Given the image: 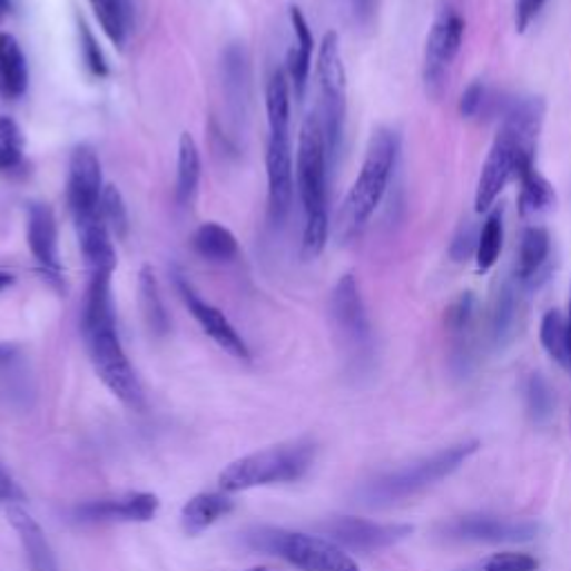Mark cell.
Listing matches in <instances>:
<instances>
[{
  "instance_id": "19",
  "label": "cell",
  "mask_w": 571,
  "mask_h": 571,
  "mask_svg": "<svg viewBox=\"0 0 571 571\" xmlns=\"http://www.w3.org/2000/svg\"><path fill=\"white\" fill-rule=\"evenodd\" d=\"M8 518L21 540L30 571H59L55 549H52L46 531L41 529V524L19 504H10Z\"/></svg>"
},
{
  "instance_id": "9",
  "label": "cell",
  "mask_w": 571,
  "mask_h": 571,
  "mask_svg": "<svg viewBox=\"0 0 571 571\" xmlns=\"http://www.w3.org/2000/svg\"><path fill=\"white\" fill-rule=\"evenodd\" d=\"M104 173L101 159L97 150L88 144H81L70 155L68 166V208L75 219V226H83L101 215V197H104Z\"/></svg>"
},
{
  "instance_id": "44",
  "label": "cell",
  "mask_w": 571,
  "mask_h": 571,
  "mask_svg": "<svg viewBox=\"0 0 571 571\" xmlns=\"http://www.w3.org/2000/svg\"><path fill=\"white\" fill-rule=\"evenodd\" d=\"M14 282H17V275L12 270L0 268V293L8 291L10 286H14Z\"/></svg>"
},
{
  "instance_id": "35",
  "label": "cell",
  "mask_w": 571,
  "mask_h": 571,
  "mask_svg": "<svg viewBox=\"0 0 571 571\" xmlns=\"http://www.w3.org/2000/svg\"><path fill=\"white\" fill-rule=\"evenodd\" d=\"M524 397H526V411L535 424L549 422L553 415L555 397L549 386V382L540 373H531L524 384Z\"/></svg>"
},
{
  "instance_id": "40",
  "label": "cell",
  "mask_w": 571,
  "mask_h": 571,
  "mask_svg": "<svg viewBox=\"0 0 571 571\" xmlns=\"http://www.w3.org/2000/svg\"><path fill=\"white\" fill-rule=\"evenodd\" d=\"M544 6L547 0H515V30L526 32Z\"/></svg>"
},
{
  "instance_id": "1",
  "label": "cell",
  "mask_w": 571,
  "mask_h": 571,
  "mask_svg": "<svg viewBox=\"0 0 571 571\" xmlns=\"http://www.w3.org/2000/svg\"><path fill=\"white\" fill-rule=\"evenodd\" d=\"M81 335L101 382L128 408L141 411L146 395L117 331L112 275H90L81 308Z\"/></svg>"
},
{
  "instance_id": "4",
  "label": "cell",
  "mask_w": 571,
  "mask_h": 571,
  "mask_svg": "<svg viewBox=\"0 0 571 571\" xmlns=\"http://www.w3.org/2000/svg\"><path fill=\"white\" fill-rule=\"evenodd\" d=\"M478 451V442H460L449 449L433 453L420 462H413L404 469L384 473L360 489V500L368 506H388L400 500L413 498L415 493L437 484L440 480L449 478L457 471L473 453Z\"/></svg>"
},
{
  "instance_id": "3",
  "label": "cell",
  "mask_w": 571,
  "mask_h": 571,
  "mask_svg": "<svg viewBox=\"0 0 571 571\" xmlns=\"http://www.w3.org/2000/svg\"><path fill=\"white\" fill-rule=\"evenodd\" d=\"M397 157H400V135L388 128L375 130L366 146L360 175L353 181L337 215V235L344 244L355 242L368 226L375 210L380 208L388 190L391 177L395 173Z\"/></svg>"
},
{
  "instance_id": "23",
  "label": "cell",
  "mask_w": 571,
  "mask_h": 571,
  "mask_svg": "<svg viewBox=\"0 0 571 571\" xmlns=\"http://www.w3.org/2000/svg\"><path fill=\"white\" fill-rule=\"evenodd\" d=\"M235 509V500L226 493H199L190 498L181 509V529L186 535H199L217 520Z\"/></svg>"
},
{
  "instance_id": "27",
  "label": "cell",
  "mask_w": 571,
  "mask_h": 571,
  "mask_svg": "<svg viewBox=\"0 0 571 571\" xmlns=\"http://www.w3.org/2000/svg\"><path fill=\"white\" fill-rule=\"evenodd\" d=\"M139 306L144 313V319L152 335L164 337L170 331V315L166 311L159 279L152 270V266H144L139 273Z\"/></svg>"
},
{
  "instance_id": "38",
  "label": "cell",
  "mask_w": 571,
  "mask_h": 571,
  "mask_svg": "<svg viewBox=\"0 0 571 571\" xmlns=\"http://www.w3.org/2000/svg\"><path fill=\"white\" fill-rule=\"evenodd\" d=\"M482 571H538V560L529 553H515V551H502L493 553Z\"/></svg>"
},
{
  "instance_id": "45",
  "label": "cell",
  "mask_w": 571,
  "mask_h": 571,
  "mask_svg": "<svg viewBox=\"0 0 571 571\" xmlns=\"http://www.w3.org/2000/svg\"><path fill=\"white\" fill-rule=\"evenodd\" d=\"M10 8H12V0H0V23H3V19L10 14Z\"/></svg>"
},
{
  "instance_id": "25",
  "label": "cell",
  "mask_w": 571,
  "mask_h": 571,
  "mask_svg": "<svg viewBox=\"0 0 571 571\" xmlns=\"http://www.w3.org/2000/svg\"><path fill=\"white\" fill-rule=\"evenodd\" d=\"M524 288L511 277L506 279L500 291L495 293L493 308H491V337L498 348L506 346L515 335L518 311H520V293Z\"/></svg>"
},
{
  "instance_id": "22",
  "label": "cell",
  "mask_w": 571,
  "mask_h": 571,
  "mask_svg": "<svg viewBox=\"0 0 571 571\" xmlns=\"http://www.w3.org/2000/svg\"><path fill=\"white\" fill-rule=\"evenodd\" d=\"M30 86V68L26 52L17 37L0 32V97L6 101H19Z\"/></svg>"
},
{
  "instance_id": "30",
  "label": "cell",
  "mask_w": 571,
  "mask_h": 571,
  "mask_svg": "<svg viewBox=\"0 0 571 571\" xmlns=\"http://www.w3.org/2000/svg\"><path fill=\"white\" fill-rule=\"evenodd\" d=\"M502 242H504V210L493 208L486 215V219L480 228V237H478L475 270L480 275L489 273L498 264V257L502 253Z\"/></svg>"
},
{
  "instance_id": "13",
  "label": "cell",
  "mask_w": 571,
  "mask_h": 571,
  "mask_svg": "<svg viewBox=\"0 0 571 571\" xmlns=\"http://www.w3.org/2000/svg\"><path fill=\"white\" fill-rule=\"evenodd\" d=\"M28 246L43 279L59 293H66L68 284L59 255V224L55 210L48 204H30Z\"/></svg>"
},
{
  "instance_id": "26",
  "label": "cell",
  "mask_w": 571,
  "mask_h": 571,
  "mask_svg": "<svg viewBox=\"0 0 571 571\" xmlns=\"http://www.w3.org/2000/svg\"><path fill=\"white\" fill-rule=\"evenodd\" d=\"M201 181V155L195 137L184 132L179 137V155H177V188L175 197L179 206H190L197 197Z\"/></svg>"
},
{
  "instance_id": "21",
  "label": "cell",
  "mask_w": 571,
  "mask_h": 571,
  "mask_svg": "<svg viewBox=\"0 0 571 571\" xmlns=\"http://www.w3.org/2000/svg\"><path fill=\"white\" fill-rule=\"evenodd\" d=\"M293 35H295V48L288 52L286 72L291 79V88L295 90V99H304L311 68H313V52H315V39L308 28V21L304 12L297 6H291L288 10Z\"/></svg>"
},
{
  "instance_id": "8",
  "label": "cell",
  "mask_w": 571,
  "mask_h": 571,
  "mask_svg": "<svg viewBox=\"0 0 571 571\" xmlns=\"http://www.w3.org/2000/svg\"><path fill=\"white\" fill-rule=\"evenodd\" d=\"M464 30L466 23L462 14L453 6H444L429 30L426 46H424V66H422V79L426 95L433 99H440L446 90L451 68L462 50L464 43Z\"/></svg>"
},
{
  "instance_id": "20",
  "label": "cell",
  "mask_w": 571,
  "mask_h": 571,
  "mask_svg": "<svg viewBox=\"0 0 571 571\" xmlns=\"http://www.w3.org/2000/svg\"><path fill=\"white\" fill-rule=\"evenodd\" d=\"M535 150H522L515 164V179L520 184L518 210L522 217H533L547 213L555 204L553 186L535 168Z\"/></svg>"
},
{
  "instance_id": "47",
  "label": "cell",
  "mask_w": 571,
  "mask_h": 571,
  "mask_svg": "<svg viewBox=\"0 0 571 571\" xmlns=\"http://www.w3.org/2000/svg\"><path fill=\"white\" fill-rule=\"evenodd\" d=\"M246 571H268L266 567H250V569H246Z\"/></svg>"
},
{
  "instance_id": "37",
  "label": "cell",
  "mask_w": 571,
  "mask_h": 571,
  "mask_svg": "<svg viewBox=\"0 0 571 571\" xmlns=\"http://www.w3.org/2000/svg\"><path fill=\"white\" fill-rule=\"evenodd\" d=\"M478 237H480V230L475 228V224L471 221H464L457 233L453 235L451 244H449V257L457 264L475 257V250H478Z\"/></svg>"
},
{
  "instance_id": "42",
  "label": "cell",
  "mask_w": 571,
  "mask_h": 571,
  "mask_svg": "<svg viewBox=\"0 0 571 571\" xmlns=\"http://www.w3.org/2000/svg\"><path fill=\"white\" fill-rule=\"evenodd\" d=\"M351 10H353L355 23H360L362 28H368L377 17L380 0H351Z\"/></svg>"
},
{
  "instance_id": "32",
  "label": "cell",
  "mask_w": 571,
  "mask_h": 571,
  "mask_svg": "<svg viewBox=\"0 0 571 571\" xmlns=\"http://www.w3.org/2000/svg\"><path fill=\"white\" fill-rule=\"evenodd\" d=\"M540 342L544 351L564 368H571L569 342H567V319L560 311H547L540 322Z\"/></svg>"
},
{
  "instance_id": "7",
  "label": "cell",
  "mask_w": 571,
  "mask_h": 571,
  "mask_svg": "<svg viewBox=\"0 0 571 571\" xmlns=\"http://www.w3.org/2000/svg\"><path fill=\"white\" fill-rule=\"evenodd\" d=\"M317 83H319V119L324 128L326 150L331 166L335 164L346 126V70L342 63L339 37L337 32H326L317 52L315 66Z\"/></svg>"
},
{
  "instance_id": "17",
  "label": "cell",
  "mask_w": 571,
  "mask_h": 571,
  "mask_svg": "<svg viewBox=\"0 0 571 571\" xmlns=\"http://www.w3.org/2000/svg\"><path fill=\"white\" fill-rule=\"evenodd\" d=\"M161 502L155 493L137 491L117 498H97L81 502L72 509L77 522L101 524V522H150L155 520Z\"/></svg>"
},
{
  "instance_id": "41",
  "label": "cell",
  "mask_w": 571,
  "mask_h": 571,
  "mask_svg": "<svg viewBox=\"0 0 571 571\" xmlns=\"http://www.w3.org/2000/svg\"><path fill=\"white\" fill-rule=\"evenodd\" d=\"M23 498H26V493L19 486V482L8 471L0 469V504H17Z\"/></svg>"
},
{
  "instance_id": "43",
  "label": "cell",
  "mask_w": 571,
  "mask_h": 571,
  "mask_svg": "<svg viewBox=\"0 0 571 571\" xmlns=\"http://www.w3.org/2000/svg\"><path fill=\"white\" fill-rule=\"evenodd\" d=\"M21 360V348L17 344H0V371H6L10 366H17Z\"/></svg>"
},
{
  "instance_id": "31",
  "label": "cell",
  "mask_w": 571,
  "mask_h": 571,
  "mask_svg": "<svg viewBox=\"0 0 571 571\" xmlns=\"http://www.w3.org/2000/svg\"><path fill=\"white\" fill-rule=\"evenodd\" d=\"M90 6L106 37L117 48H124L128 39V26H130V10L126 0H90Z\"/></svg>"
},
{
  "instance_id": "36",
  "label": "cell",
  "mask_w": 571,
  "mask_h": 571,
  "mask_svg": "<svg viewBox=\"0 0 571 571\" xmlns=\"http://www.w3.org/2000/svg\"><path fill=\"white\" fill-rule=\"evenodd\" d=\"M79 46H81V59H83L88 72L95 79H106L110 75L108 61L104 57V50H101L97 37L92 35V30L88 28V23L83 19H79Z\"/></svg>"
},
{
  "instance_id": "29",
  "label": "cell",
  "mask_w": 571,
  "mask_h": 571,
  "mask_svg": "<svg viewBox=\"0 0 571 571\" xmlns=\"http://www.w3.org/2000/svg\"><path fill=\"white\" fill-rule=\"evenodd\" d=\"M266 115L270 135L291 132V79L286 70H275L266 83Z\"/></svg>"
},
{
  "instance_id": "10",
  "label": "cell",
  "mask_w": 571,
  "mask_h": 571,
  "mask_svg": "<svg viewBox=\"0 0 571 571\" xmlns=\"http://www.w3.org/2000/svg\"><path fill=\"white\" fill-rule=\"evenodd\" d=\"M173 282H175V288H177L181 302L186 304V308L190 311V315L195 317V322L201 326V331H204L219 348H224L228 355H233L235 360L250 362V348H248L246 339L237 333V328L230 324V319H228L217 306H213L210 302H206V299L195 291V286L190 284V279H188L179 268L173 270Z\"/></svg>"
},
{
  "instance_id": "46",
  "label": "cell",
  "mask_w": 571,
  "mask_h": 571,
  "mask_svg": "<svg viewBox=\"0 0 571 571\" xmlns=\"http://www.w3.org/2000/svg\"><path fill=\"white\" fill-rule=\"evenodd\" d=\"M567 342H569V357H571V299H569V315H567Z\"/></svg>"
},
{
  "instance_id": "24",
  "label": "cell",
  "mask_w": 571,
  "mask_h": 571,
  "mask_svg": "<svg viewBox=\"0 0 571 571\" xmlns=\"http://www.w3.org/2000/svg\"><path fill=\"white\" fill-rule=\"evenodd\" d=\"M195 255L213 264H230L239 257V242L237 237L221 224L208 221L201 224L190 239Z\"/></svg>"
},
{
  "instance_id": "34",
  "label": "cell",
  "mask_w": 571,
  "mask_h": 571,
  "mask_svg": "<svg viewBox=\"0 0 571 571\" xmlns=\"http://www.w3.org/2000/svg\"><path fill=\"white\" fill-rule=\"evenodd\" d=\"M101 215H104V221H106L110 235L115 239L124 242L130 233V215H128V206H126V199H124L121 190L112 184L104 188Z\"/></svg>"
},
{
  "instance_id": "15",
  "label": "cell",
  "mask_w": 571,
  "mask_h": 571,
  "mask_svg": "<svg viewBox=\"0 0 571 571\" xmlns=\"http://www.w3.org/2000/svg\"><path fill=\"white\" fill-rule=\"evenodd\" d=\"M266 177H268V219L282 226L291 213L295 195V164L288 135H270L266 146Z\"/></svg>"
},
{
  "instance_id": "28",
  "label": "cell",
  "mask_w": 571,
  "mask_h": 571,
  "mask_svg": "<svg viewBox=\"0 0 571 571\" xmlns=\"http://www.w3.org/2000/svg\"><path fill=\"white\" fill-rule=\"evenodd\" d=\"M250 88V66L248 55L242 46H230L224 55V90L230 108L244 112Z\"/></svg>"
},
{
  "instance_id": "11",
  "label": "cell",
  "mask_w": 571,
  "mask_h": 571,
  "mask_svg": "<svg viewBox=\"0 0 571 571\" xmlns=\"http://www.w3.org/2000/svg\"><path fill=\"white\" fill-rule=\"evenodd\" d=\"M522 150H535V146L522 144L511 130L500 128L491 150L482 164L478 186H475V210L486 213L500 197V193L506 188L509 179L515 177V164L518 155Z\"/></svg>"
},
{
  "instance_id": "18",
  "label": "cell",
  "mask_w": 571,
  "mask_h": 571,
  "mask_svg": "<svg viewBox=\"0 0 571 571\" xmlns=\"http://www.w3.org/2000/svg\"><path fill=\"white\" fill-rule=\"evenodd\" d=\"M551 257V237L542 226H529L520 235L513 279L524 288L533 291L547 282Z\"/></svg>"
},
{
  "instance_id": "2",
  "label": "cell",
  "mask_w": 571,
  "mask_h": 571,
  "mask_svg": "<svg viewBox=\"0 0 571 571\" xmlns=\"http://www.w3.org/2000/svg\"><path fill=\"white\" fill-rule=\"evenodd\" d=\"M328 170L331 159L326 150L322 119L317 112H311L299 130L295 161V186L306 215L302 237L304 259H317L328 242Z\"/></svg>"
},
{
  "instance_id": "14",
  "label": "cell",
  "mask_w": 571,
  "mask_h": 571,
  "mask_svg": "<svg viewBox=\"0 0 571 571\" xmlns=\"http://www.w3.org/2000/svg\"><path fill=\"white\" fill-rule=\"evenodd\" d=\"M322 531L328 540L346 547L351 551H380L393 547L413 533L411 524H384L366 518L342 515L322 524Z\"/></svg>"
},
{
  "instance_id": "33",
  "label": "cell",
  "mask_w": 571,
  "mask_h": 571,
  "mask_svg": "<svg viewBox=\"0 0 571 571\" xmlns=\"http://www.w3.org/2000/svg\"><path fill=\"white\" fill-rule=\"evenodd\" d=\"M26 161V137L12 117H0V173H17Z\"/></svg>"
},
{
  "instance_id": "39",
  "label": "cell",
  "mask_w": 571,
  "mask_h": 571,
  "mask_svg": "<svg viewBox=\"0 0 571 571\" xmlns=\"http://www.w3.org/2000/svg\"><path fill=\"white\" fill-rule=\"evenodd\" d=\"M486 104H489V92H486L484 83H482V81H473V83L462 92L460 104H457V112H460V117H464V119H475V117H480V115L484 112Z\"/></svg>"
},
{
  "instance_id": "16",
  "label": "cell",
  "mask_w": 571,
  "mask_h": 571,
  "mask_svg": "<svg viewBox=\"0 0 571 571\" xmlns=\"http://www.w3.org/2000/svg\"><path fill=\"white\" fill-rule=\"evenodd\" d=\"M331 317L344 342L355 351H368L371 346V324L366 306L353 273L337 279L331 293Z\"/></svg>"
},
{
  "instance_id": "12",
  "label": "cell",
  "mask_w": 571,
  "mask_h": 571,
  "mask_svg": "<svg viewBox=\"0 0 571 571\" xmlns=\"http://www.w3.org/2000/svg\"><path fill=\"white\" fill-rule=\"evenodd\" d=\"M442 538L453 542H524L538 533V524L531 520L500 518V515H460L440 526Z\"/></svg>"
},
{
  "instance_id": "6",
  "label": "cell",
  "mask_w": 571,
  "mask_h": 571,
  "mask_svg": "<svg viewBox=\"0 0 571 571\" xmlns=\"http://www.w3.org/2000/svg\"><path fill=\"white\" fill-rule=\"evenodd\" d=\"M246 544L255 551L279 555L299 571H362L337 542L319 535L259 526L246 535Z\"/></svg>"
},
{
  "instance_id": "5",
  "label": "cell",
  "mask_w": 571,
  "mask_h": 571,
  "mask_svg": "<svg viewBox=\"0 0 571 571\" xmlns=\"http://www.w3.org/2000/svg\"><path fill=\"white\" fill-rule=\"evenodd\" d=\"M315 462V444L313 442H293L279 444L270 449H262L257 453L244 455L228 464L219 484L224 491H246L255 486L295 482L308 473Z\"/></svg>"
}]
</instances>
